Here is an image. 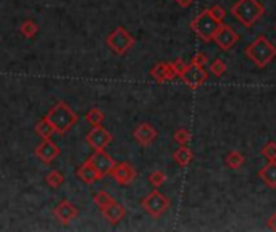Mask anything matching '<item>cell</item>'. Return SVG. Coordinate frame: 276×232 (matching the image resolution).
<instances>
[{
  "label": "cell",
  "instance_id": "obj_1",
  "mask_svg": "<svg viewBox=\"0 0 276 232\" xmlns=\"http://www.w3.org/2000/svg\"><path fill=\"white\" fill-rule=\"evenodd\" d=\"M245 57L257 68H265L274 60L276 47L265 36H257L254 41L245 47Z\"/></svg>",
  "mask_w": 276,
  "mask_h": 232
},
{
  "label": "cell",
  "instance_id": "obj_2",
  "mask_svg": "<svg viewBox=\"0 0 276 232\" xmlns=\"http://www.w3.org/2000/svg\"><path fill=\"white\" fill-rule=\"evenodd\" d=\"M44 118L50 123L53 131L60 136H63L66 131H70L78 123V114L65 102H58L57 105H53Z\"/></svg>",
  "mask_w": 276,
  "mask_h": 232
},
{
  "label": "cell",
  "instance_id": "obj_3",
  "mask_svg": "<svg viewBox=\"0 0 276 232\" xmlns=\"http://www.w3.org/2000/svg\"><path fill=\"white\" fill-rule=\"evenodd\" d=\"M231 15L245 28H252L265 15V7L258 0H237L231 7Z\"/></svg>",
  "mask_w": 276,
  "mask_h": 232
},
{
  "label": "cell",
  "instance_id": "obj_4",
  "mask_svg": "<svg viewBox=\"0 0 276 232\" xmlns=\"http://www.w3.org/2000/svg\"><path fill=\"white\" fill-rule=\"evenodd\" d=\"M218 26H220V21L213 17L209 9L204 10L201 15H197V17L191 21V28H193L196 36L201 37L204 42L213 41V36L217 33Z\"/></svg>",
  "mask_w": 276,
  "mask_h": 232
},
{
  "label": "cell",
  "instance_id": "obj_5",
  "mask_svg": "<svg viewBox=\"0 0 276 232\" xmlns=\"http://www.w3.org/2000/svg\"><path fill=\"white\" fill-rule=\"evenodd\" d=\"M107 45L115 52L117 55H125V53L134 45V37L128 33L125 28H117L107 37Z\"/></svg>",
  "mask_w": 276,
  "mask_h": 232
},
{
  "label": "cell",
  "instance_id": "obj_6",
  "mask_svg": "<svg viewBox=\"0 0 276 232\" xmlns=\"http://www.w3.org/2000/svg\"><path fill=\"white\" fill-rule=\"evenodd\" d=\"M141 205L145 210V213H149L152 218H160V216L170 208V200H168L158 189H155L142 200Z\"/></svg>",
  "mask_w": 276,
  "mask_h": 232
},
{
  "label": "cell",
  "instance_id": "obj_7",
  "mask_svg": "<svg viewBox=\"0 0 276 232\" xmlns=\"http://www.w3.org/2000/svg\"><path fill=\"white\" fill-rule=\"evenodd\" d=\"M181 79L182 82L186 84V86L189 89H193V90H197L201 86H204L205 81H207V71H205V68L201 66V65H197V63H191L186 66V69L181 73Z\"/></svg>",
  "mask_w": 276,
  "mask_h": 232
},
{
  "label": "cell",
  "instance_id": "obj_8",
  "mask_svg": "<svg viewBox=\"0 0 276 232\" xmlns=\"http://www.w3.org/2000/svg\"><path fill=\"white\" fill-rule=\"evenodd\" d=\"M237 41H239V34H237L231 26L225 25V23H220L217 33L213 36V42L217 44L221 50L228 52L234 47Z\"/></svg>",
  "mask_w": 276,
  "mask_h": 232
},
{
  "label": "cell",
  "instance_id": "obj_9",
  "mask_svg": "<svg viewBox=\"0 0 276 232\" xmlns=\"http://www.w3.org/2000/svg\"><path fill=\"white\" fill-rule=\"evenodd\" d=\"M89 160H90L92 166L96 168V171L99 173V176L101 177L110 176L115 165H117V161H115L105 150H96L94 155H92Z\"/></svg>",
  "mask_w": 276,
  "mask_h": 232
},
{
  "label": "cell",
  "instance_id": "obj_10",
  "mask_svg": "<svg viewBox=\"0 0 276 232\" xmlns=\"http://www.w3.org/2000/svg\"><path fill=\"white\" fill-rule=\"evenodd\" d=\"M86 142L94 150H105L107 145L112 142V134L102 126H92L89 134L86 136Z\"/></svg>",
  "mask_w": 276,
  "mask_h": 232
},
{
  "label": "cell",
  "instance_id": "obj_11",
  "mask_svg": "<svg viewBox=\"0 0 276 232\" xmlns=\"http://www.w3.org/2000/svg\"><path fill=\"white\" fill-rule=\"evenodd\" d=\"M58 155H60V147L53 142L52 139H44V141L39 144V147L36 149L37 160H41L45 165H50Z\"/></svg>",
  "mask_w": 276,
  "mask_h": 232
},
{
  "label": "cell",
  "instance_id": "obj_12",
  "mask_svg": "<svg viewBox=\"0 0 276 232\" xmlns=\"http://www.w3.org/2000/svg\"><path fill=\"white\" fill-rule=\"evenodd\" d=\"M110 176H113V179L117 181L120 185H129L136 179L137 173L129 163H126V161H121V163L115 165Z\"/></svg>",
  "mask_w": 276,
  "mask_h": 232
},
{
  "label": "cell",
  "instance_id": "obj_13",
  "mask_svg": "<svg viewBox=\"0 0 276 232\" xmlns=\"http://www.w3.org/2000/svg\"><path fill=\"white\" fill-rule=\"evenodd\" d=\"M53 214H55V218L60 222L68 224L78 218L79 210H78V206H74L71 202H68V200H61V202L53 208Z\"/></svg>",
  "mask_w": 276,
  "mask_h": 232
},
{
  "label": "cell",
  "instance_id": "obj_14",
  "mask_svg": "<svg viewBox=\"0 0 276 232\" xmlns=\"http://www.w3.org/2000/svg\"><path fill=\"white\" fill-rule=\"evenodd\" d=\"M150 76L152 79H155L158 84L162 82H168V81H173L178 73H176V69L173 66V61L171 63H166V61H162V63H157L150 69Z\"/></svg>",
  "mask_w": 276,
  "mask_h": 232
},
{
  "label": "cell",
  "instance_id": "obj_15",
  "mask_svg": "<svg viewBox=\"0 0 276 232\" xmlns=\"http://www.w3.org/2000/svg\"><path fill=\"white\" fill-rule=\"evenodd\" d=\"M136 142L139 145H150L153 141L157 139V129L153 128L150 123H142V125H139L133 133Z\"/></svg>",
  "mask_w": 276,
  "mask_h": 232
},
{
  "label": "cell",
  "instance_id": "obj_16",
  "mask_svg": "<svg viewBox=\"0 0 276 232\" xmlns=\"http://www.w3.org/2000/svg\"><path fill=\"white\" fill-rule=\"evenodd\" d=\"M102 214L105 216L107 221H109L110 224H118L126 216V208L117 202H113L109 206L102 208Z\"/></svg>",
  "mask_w": 276,
  "mask_h": 232
},
{
  "label": "cell",
  "instance_id": "obj_17",
  "mask_svg": "<svg viewBox=\"0 0 276 232\" xmlns=\"http://www.w3.org/2000/svg\"><path fill=\"white\" fill-rule=\"evenodd\" d=\"M76 176H78L84 184H94L97 179H101V176L96 171V168L92 166L90 160H86L78 169H76Z\"/></svg>",
  "mask_w": 276,
  "mask_h": 232
},
{
  "label": "cell",
  "instance_id": "obj_18",
  "mask_svg": "<svg viewBox=\"0 0 276 232\" xmlns=\"http://www.w3.org/2000/svg\"><path fill=\"white\" fill-rule=\"evenodd\" d=\"M257 176H258V179L266 185V187L276 189V161H268V165H265L262 169H260Z\"/></svg>",
  "mask_w": 276,
  "mask_h": 232
},
{
  "label": "cell",
  "instance_id": "obj_19",
  "mask_svg": "<svg viewBox=\"0 0 276 232\" xmlns=\"http://www.w3.org/2000/svg\"><path fill=\"white\" fill-rule=\"evenodd\" d=\"M193 158H194V153H193V150H191L188 145H179V149L173 153V160L179 166H182V168L189 166L191 161H193Z\"/></svg>",
  "mask_w": 276,
  "mask_h": 232
},
{
  "label": "cell",
  "instance_id": "obj_20",
  "mask_svg": "<svg viewBox=\"0 0 276 232\" xmlns=\"http://www.w3.org/2000/svg\"><path fill=\"white\" fill-rule=\"evenodd\" d=\"M225 163L229 169H239L245 163V157L237 150H231L225 158Z\"/></svg>",
  "mask_w": 276,
  "mask_h": 232
},
{
  "label": "cell",
  "instance_id": "obj_21",
  "mask_svg": "<svg viewBox=\"0 0 276 232\" xmlns=\"http://www.w3.org/2000/svg\"><path fill=\"white\" fill-rule=\"evenodd\" d=\"M36 134L39 136V137H42V139H52V136L55 134V131H53L52 125H50L47 120L42 118L36 125Z\"/></svg>",
  "mask_w": 276,
  "mask_h": 232
},
{
  "label": "cell",
  "instance_id": "obj_22",
  "mask_svg": "<svg viewBox=\"0 0 276 232\" xmlns=\"http://www.w3.org/2000/svg\"><path fill=\"white\" fill-rule=\"evenodd\" d=\"M104 120H105V114L104 111L99 110V108H92V110L86 113V121L90 126H102Z\"/></svg>",
  "mask_w": 276,
  "mask_h": 232
},
{
  "label": "cell",
  "instance_id": "obj_23",
  "mask_svg": "<svg viewBox=\"0 0 276 232\" xmlns=\"http://www.w3.org/2000/svg\"><path fill=\"white\" fill-rule=\"evenodd\" d=\"M45 182H47L49 187L58 189V187H61V184L65 182V177H63V174L58 171V169H53V171H50L47 174V177H45Z\"/></svg>",
  "mask_w": 276,
  "mask_h": 232
},
{
  "label": "cell",
  "instance_id": "obj_24",
  "mask_svg": "<svg viewBox=\"0 0 276 232\" xmlns=\"http://www.w3.org/2000/svg\"><path fill=\"white\" fill-rule=\"evenodd\" d=\"M115 200H113V197L110 195L109 192H105V190H101V192H97L96 195H94V203L101 208H105V206H109L110 203H113Z\"/></svg>",
  "mask_w": 276,
  "mask_h": 232
},
{
  "label": "cell",
  "instance_id": "obj_25",
  "mask_svg": "<svg viewBox=\"0 0 276 232\" xmlns=\"http://www.w3.org/2000/svg\"><path fill=\"white\" fill-rule=\"evenodd\" d=\"M20 31H21V34L25 36V37L31 39V37H34V36L37 34V31H39V26H37L33 20H26V21L21 25Z\"/></svg>",
  "mask_w": 276,
  "mask_h": 232
},
{
  "label": "cell",
  "instance_id": "obj_26",
  "mask_svg": "<svg viewBox=\"0 0 276 232\" xmlns=\"http://www.w3.org/2000/svg\"><path fill=\"white\" fill-rule=\"evenodd\" d=\"M226 63L221 58H215L212 63H210V66H209V69H210V73L213 74V76H217V77H221L225 73H226Z\"/></svg>",
  "mask_w": 276,
  "mask_h": 232
},
{
  "label": "cell",
  "instance_id": "obj_27",
  "mask_svg": "<svg viewBox=\"0 0 276 232\" xmlns=\"http://www.w3.org/2000/svg\"><path fill=\"white\" fill-rule=\"evenodd\" d=\"M166 181V174L163 171H160V169H155V171H152L149 174V182L153 185V189H158L162 187Z\"/></svg>",
  "mask_w": 276,
  "mask_h": 232
},
{
  "label": "cell",
  "instance_id": "obj_28",
  "mask_svg": "<svg viewBox=\"0 0 276 232\" xmlns=\"http://www.w3.org/2000/svg\"><path fill=\"white\" fill-rule=\"evenodd\" d=\"M173 139H174V142L176 144H179V145H188L189 141H191V133L188 129H178V131H174V134H173Z\"/></svg>",
  "mask_w": 276,
  "mask_h": 232
},
{
  "label": "cell",
  "instance_id": "obj_29",
  "mask_svg": "<svg viewBox=\"0 0 276 232\" xmlns=\"http://www.w3.org/2000/svg\"><path fill=\"white\" fill-rule=\"evenodd\" d=\"M262 157L268 161H276V142H268L262 147Z\"/></svg>",
  "mask_w": 276,
  "mask_h": 232
},
{
  "label": "cell",
  "instance_id": "obj_30",
  "mask_svg": "<svg viewBox=\"0 0 276 232\" xmlns=\"http://www.w3.org/2000/svg\"><path fill=\"white\" fill-rule=\"evenodd\" d=\"M210 13L213 15L215 18H217L220 23H223V20H225V17H226V12H225V9L223 7H220V5H215V7H210Z\"/></svg>",
  "mask_w": 276,
  "mask_h": 232
},
{
  "label": "cell",
  "instance_id": "obj_31",
  "mask_svg": "<svg viewBox=\"0 0 276 232\" xmlns=\"http://www.w3.org/2000/svg\"><path fill=\"white\" fill-rule=\"evenodd\" d=\"M193 63H197V65H201V66H205L207 63H209V57H207V53L205 52H199L194 55V58L191 60Z\"/></svg>",
  "mask_w": 276,
  "mask_h": 232
},
{
  "label": "cell",
  "instance_id": "obj_32",
  "mask_svg": "<svg viewBox=\"0 0 276 232\" xmlns=\"http://www.w3.org/2000/svg\"><path fill=\"white\" fill-rule=\"evenodd\" d=\"M173 66H174V69H176V73H178V76H181V73L184 71V69H186V63H184V61L181 60V58H178V60H174L173 61Z\"/></svg>",
  "mask_w": 276,
  "mask_h": 232
},
{
  "label": "cell",
  "instance_id": "obj_33",
  "mask_svg": "<svg viewBox=\"0 0 276 232\" xmlns=\"http://www.w3.org/2000/svg\"><path fill=\"white\" fill-rule=\"evenodd\" d=\"M194 0H176V4H178L181 9H189L191 5H193Z\"/></svg>",
  "mask_w": 276,
  "mask_h": 232
},
{
  "label": "cell",
  "instance_id": "obj_34",
  "mask_svg": "<svg viewBox=\"0 0 276 232\" xmlns=\"http://www.w3.org/2000/svg\"><path fill=\"white\" fill-rule=\"evenodd\" d=\"M268 227L276 232V213H273V214L270 216V219H268Z\"/></svg>",
  "mask_w": 276,
  "mask_h": 232
},
{
  "label": "cell",
  "instance_id": "obj_35",
  "mask_svg": "<svg viewBox=\"0 0 276 232\" xmlns=\"http://www.w3.org/2000/svg\"><path fill=\"white\" fill-rule=\"evenodd\" d=\"M274 29H276V25H274Z\"/></svg>",
  "mask_w": 276,
  "mask_h": 232
}]
</instances>
